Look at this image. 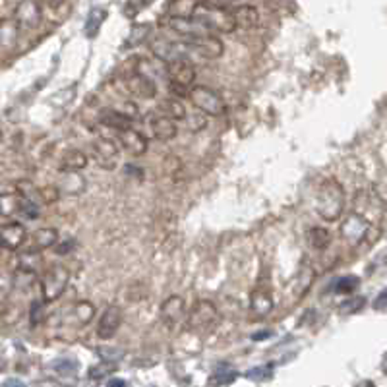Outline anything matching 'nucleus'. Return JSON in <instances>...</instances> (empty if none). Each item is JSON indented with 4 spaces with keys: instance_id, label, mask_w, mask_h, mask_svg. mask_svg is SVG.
<instances>
[{
    "instance_id": "obj_1",
    "label": "nucleus",
    "mask_w": 387,
    "mask_h": 387,
    "mask_svg": "<svg viewBox=\"0 0 387 387\" xmlns=\"http://www.w3.org/2000/svg\"><path fill=\"white\" fill-rule=\"evenodd\" d=\"M192 18L205 25L211 34H232L237 29L235 23V14L221 4L202 0L192 8Z\"/></svg>"
},
{
    "instance_id": "obj_2",
    "label": "nucleus",
    "mask_w": 387,
    "mask_h": 387,
    "mask_svg": "<svg viewBox=\"0 0 387 387\" xmlns=\"http://www.w3.org/2000/svg\"><path fill=\"white\" fill-rule=\"evenodd\" d=\"M345 209V192H343L341 183L335 178L323 181L316 194V211L323 221H337Z\"/></svg>"
},
{
    "instance_id": "obj_3",
    "label": "nucleus",
    "mask_w": 387,
    "mask_h": 387,
    "mask_svg": "<svg viewBox=\"0 0 387 387\" xmlns=\"http://www.w3.org/2000/svg\"><path fill=\"white\" fill-rule=\"evenodd\" d=\"M196 81V68L188 58H181L167 64V83L169 92L176 97H188Z\"/></svg>"
},
{
    "instance_id": "obj_4",
    "label": "nucleus",
    "mask_w": 387,
    "mask_h": 387,
    "mask_svg": "<svg viewBox=\"0 0 387 387\" xmlns=\"http://www.w3.org/2000/svg\"><path fill=\"white\" fill-rule=\"evenodd\" d=\"M188 330L198 333V335H207L215 330V325L221 321L219 310L213 302L209 300H198L188 312Z\"/></svg>"
},
{
    "instance_id": "obj_5",
    "label": "nucleus",
    "mask_w": 387,
    "mask_h": 387,
    "mask_svg": "<svg viewBox=\"0 0 387 387\" xmlns=\"http://www.w3.org/2000/svg\"><path fill=\"white\" fill-rule=\"evenodd\" d=\"M68 281H70V271L64 267V265H53L45 275H43V279H41V296H43V300H45L46 304L49 302H55L58 300L62 293L66 291V286H68Z\"/></svg>"
},
{
    "instance_id": "obj_6",
    "label": "nucleus",
    "mask_w": 387,
    "mask_h": 387,
    "mask_svg": "<svg viewBox=\"0 0 387 387\" xmlns=\"http://www.w3.org/2000/svg\"><path fill=\"white\" fill-rule=\"evenodd\" d=\"M188 101L192 103L198 111L211 114V116H219L225 113V101H223L221 93L207 88V85L192 88V92L188 93Z\"/></svg>"
},
{
    "instance_id": "obj_7",
    "label": "nucleus",
    "mask_w": 387,
    "mask_h": 387,
    "mask_svg": "<svg viewBox=\"0 0 387 387\" xmlns=\"http://www.w3.org/2000/svg\"><path fill=\"white\" fill-rule=\"evenodd\" d=\"M12 20L22 31H34L43 22V8H41V0H22L18 2V6L14 8Z\"/></svg>"
},
{
    "instance_id": "obj_8",
    "label": "nucleus",
    "mask_w": 387,
    "mask_h": 387,
    "mask_svg": "<svg viewBox=\"0 0 387 387\" xmlns=\"http://www.w3.org/2000/svg\"><path fill=\"white\" fill-rule=\"evenodd\" d=\"M149 49L155 55V58H159L167 64L174 62V60H181V58H188V55L192 53L188 41H184V39L183 41H171V39H165V37L151 41Z\"/></svg>"
},
{
    "instance_id": "obj_9",
    "label": "nucleus",
    "mask_w": 387,
    "mask_h": 387,
    "mask_svg": "<svg viewBox=\"0 0 387 387\" xmlns=\"http://www.w3.org/2000/svg\"><path fill=\"white\" fill-rule=\"evenodd\" d=\"M339 232L351 246H358V244L364 242L368 232H370V221L362 213H351V215L343 219Z\"/></svg>"
},
{
    "instance_id": "obj_10",
    "label": "nucleus",
    "mask_w": 387,
    "mask_h": 387,
    "mask_svg": "<svg viewBox=\"0 0 387 387\" xmlns=\"http://www.w3.org/2000/svg\"><path fill=\"white\" fill-rule=\"evenodd\" d=\"M93 161L103 171H114L118 165V146L109 137H97L92 146Z\"/></svg>"
},
{
    "instance_id": "obj_11",
    "label": "nucleus",
    "mask_w": 387,
    "mask_h": 387,
    "mask_svg": "<svg viewBox=\"0 0 387 387\" xmlns=\"http://www.w3.org/2000/svg\"><path fill=\"white\" fill-rule=\"evenodd\" d=\"M186 41V39H184ZM188 45L192 49V53H196L198 57L207 58V60H215V58L223 57L225 53V45L223 41L213 34L202 35V37H196V39H190Z\"/></svg>"
},
{
    "instance_id": "obj_12",
    "label": "nucleus",
    "mask_w": 387,
    "mask_h": 387,
    "mask_svg": "<svg viewBox=\"0 0 387 387\" xmlns=\"http://www.w3.org/2000/svg\"><path fill=\"white\" fill-rule=\"evenodd\" d=\"M161 321L167 325V328H176L178 323H183L184 319L188 318L186 314V300L183 296L172 295L169 296L159 308Z\"/></svg>"
},
{
    "instance_id": "obj_13",
    "label": "nucleus",
    "mask_w": 387,
    "mask_h": 387,
    "mask_svg": "<svg viewBox=\"0 0 387 387\" xmlns=\"http://www.w3.org/2000/svg\"><path fill=\"white\" fill-rule=\"evenodd\" d=\"M169 27H171L174 34L178 35V37H183L186 41H190V39H196V37H202V35H207L211 34L205 25L198 22L196 18H184V16H172L169 18Z\"/></svg>"
},
{
    "instance_id": "obj_14",
    "label": "nucleus",
    "mask_w": 387,
    "mask_h": 387,
    "mask_svg": "<svg viewBox=\"0 0 387 387\" xmlns=\"http://www.w3.org/2000/svg\"><path fill=\"white\" fill-rule=\"evenodd\" d=\"M120 323H122V310L118 306H114V304L107 306L105 312L101 314L99 321H97V337L103 339V341L113 339L118 328H120Z\"/></svg>"
},
{
    "instance_id": "obj_15",
    "label": "nucleus",
    "mask_w": 387,
    "mask_h": 387,
    "mask_svg": "<svg viewBox=\"0 0 387 387\" xmlns=\"http://www.w3.org/2000/svg\"><path fill=\"white\" fill-rule=\"evenodd\" d=\"M118 142H120L122 149L134 157H139L148 151V137L132 126H128L124 130H118Z\"/></svg>"
},
{
    "instance_id": "obj_16",
    "label": "nucleus",
    "mask_w": 387,
    "mask_h": 387,
    "mask_svg": "<svg viewBox=\"0 0 387 387\" xmlns=\"http://www.w3.org/2000/svg\"><path fill=\"white\" fill-rule=\"evenodd\" d=\"M0 237H2V246L6 250H20L25 240H27V230L23 227L22 223L18 221H10V223H4L0 227Z\"/></svg>"
},
{
    "instance_id": "obj_17",
    "label": "nucleus",
    "mask_w": 387,
    "mask_h": 387,
    "mask_svg": "<svg viewBox=\"0 0 387 387\" xmlns=\"http://www.w3.org/2000/svg\"><path fill=\"white\" fill-rule=\"evenodd\" d=\"M126 88H128V92L130 93L139 95V97H144V99H151V97L157 95V83H155V80H151L149 76L137 72V70L132 76L126 78Z\"/></svg>"
},
{
    "instance_id": "obj_18",
    "label": "nucleus",
    "mask_w": 387,
    "mask_h": 387,
    "mask_svg": "<svg viewBox=\"0 0 387 387\" xmlns=\"http://www.w3.org/2000/svg\"><path fill=\"white\" fill-rule=\"evenodd\" d=\"M232 14H235V23L239 31H252L260 23V12L250 4H240L232 10Z\"/></svg>"
},
{
    "instance_id": "obj_19",
    "label": "nucleus",
    "mask_w": 387,
    "mask_h": 387,
    "mask_svg": "<svg viewBox=\"0 0 387 387\" xmlns=\"http://www.w3.org/2000/svg\"><path fill=\"white\" fill-rule=\"evenodd\" d=\"M151 134L155 136V139L159 142H171L178 134V126L176 120H172L165 114H159L151 120Z\"/></svg>"
},
{
    "instance_id": "obj_20",
    "label": "nucleus",
    "mask_w": 387,
    "mask_h": 387,
    "mask_svg": "<svg viewBox=\"0 0 387 387\" xmlns=\"http://www.w3.org/2000/svg\"><path fill=\"white\" fill-rule=\"evenodd\" d=\"M58 242V230L53 227H45V228H39V230H35L34 235H31V240H29V244L25 246V248H31V250H39L43 252L46 248H53L55 244Z\"/></svg>"
},
{
    "instance_id": "obj_21",
    "label": "nucleus",
    "mask_w": 387,
    "mask_h": 387,
    "mask_svg": "<svg viewBox=\"0 0 387 387\" xmlns=\"http://www.w3.org/2000/svg\"><path fill=\"white\" fill-rule=\"evenodd\" d=\"M23 198H25V196H23L18 188H14V190H4L2 196H0V211H2V215L8 219V217L20 213Z\"/></svg>"
},
{
    "instance_id": "obj_22",
    "label": "nucleus",
    "mask_w": 387,
    "mask_h": 387,
    "mask_svg": "<svg viewBox=\"0 0 387 387\" xmlns=\"http://www.w3.org/2000/svg\"><path fill=\"white\" fill-rule=\"evenodd\" d=\"M314 279H316V271H314V267L312 265H308V263H302L300 265V269H298V273L295 277V295L296 298H304L306 293L312 289L314 285Z\"/></svg>"
},
{
    "instance_id": "obj_23",
    "label": "nucleus",
    "mask_w": 387,
    "mask_h": 387,
    "mask_svg": "<svg viewBox=\"0 0 387 387\" xmlns=\"http://www.w3.org/2000/svg\"><path fill=\"white\" fill-rule=\"evenodd\" d=\"M250 308L258 316H267L273 310V296L267 289H256L250 296Z\"/></svg>"
},
{
    "instance_id": "obj_24",
    "label": "nucleus",
    "mask_w": 387,
    "mask_h": 387,
    "mask_svg": "<svg viewBox=\"0 0 387 387\" xmlns=\"http://www.w3.org/2000/svg\"><path fill=\"white\" fill-rule=\"evenodd\" d=\"M99 122L107 128H114V130H124L132 124V120L122 111H116V109H101Z\"/></svg>"
},
{
    "instance_id": "obj_25",
    "label": "nucleus",
    "mask_w": 387,
    "mask_h": 387,
    "mask_svg": "<svg viewBox=\"0 0 387 387\" xmlns=\"http://www.w3.org/2000/svg\"><path fill=\"white\" fill-rule=\"evenodd\" d=\"M85 165H88V157H85L83 151H80V149H68V151H64V155L60 159V171L76 172L85 169Z\"/></svg>"
},
{
    "instance_id": "obj_26",
    "label": "nucleus",
    "mask_w": 387,
    "mask_h": 387,
    "mask_svg": "<svg viewBox=\"0 0 387 387\" xmlns=\"http://www.w3.org/2000/svg\"><path fill=\"white\" fill-rule=\"evenodd\" d=\"M136 70L149 76L151 80H167V62H163L159 58H155V62L148 58H139Z\"/></svg>"
},
{
    "instance_id": "obj_27",
    "label": "nucleus",
    "mask_w": 387,
    "mask_h": 387,
    "mask_svg": "<svg viewBox=\"0 0 387 387\" xmlns=\"http://www.w3.org/2000/svg\"><path fill=\"white\" fill-rule=\"evenodd\" d=\"M58 188H60V192L62 194L76 196V194L83 192V188H85V178L81 176L80 171L64 172V174H62V178H60Z\"/></svg>"
},
{
    "instance_id": "obj_28",
    "label": "nucleus",
    "mask_w": 387,
    "mask_h": 387,
    "mask_svg": "<svg viewBox=\"0 0 387 387\" xmlns=\"http://www.w3.org/2000/svg\"><path fill=\"white\" fill-rule=\"evenodd\" d=\"M159 111L161 114L169 116L172 120H184V118L188 116L183 101H181V97H176V95H174V97H167L165 101H161Z\"/></svg>"
},
{
    "instance_id": "obj_29",
    "label": "nucleus",
    "mask_w": 387,
    "mask_h": 387,
    "mask_svg": "<svg viewBox=\"0 0 387 387\" xmlns=\"http://www.w3.org/2000/svg\"><path fill=\"white\" fill-rule=\"evenodd\" d=\"M308 244L316 250H325L331 244V232L323 227H312L306 235Z\"/></svg>"
},
{
    "instance_id": "obj_30",
    "label": "nucleus",
    "mask_w": 387,
    "mask_h": 387,
    "mask_svg": "<svg viewBox=\"0 0 387 387\" xmlns=\"http://www.w3.org/2000/svg\"><path fill=\"white\" fill-rule=\"evenodd\" d=\"M239 377V372L228 364H219L213 372V376L209 377V386H227V384H232L235 379Z\"/></svg>"
},
{
    "instance_id": "obj_31",
    "label": "nucleus",
    "mask_w": 387,
    "mask_h": 387,
    "mask_svg": "<svg viewBox=\"0 0 387 387\" xmlns=\"http://www.w3.org/2000/svg\"><path fill=\"white\" fill-rule=\"evenodd\" d=\"M35 279H37V275H35L34 269L16 267L14 277H12V285H14V289H18V291H27V289L34 286Z\"/></svg>"
},
{
    "instance_id": "obj_32",
    "label": "nucleus",
    "mask_w": 387,
    "mask_h": 387,
    "mask_svg": "<svg viewBox=\"0 0 387 387\" xmlns=\"http://www.w3.org/2000/svg\"><path fill=\"white\" fill-rule=\"evenodd\" d=\"M358 286H360V279H358V277H354V275H345V277H339V279H333L330 289H333L337 295H353Z\"/></svg>"
},
{
    "instance_id": "obj_33",
    "label": "nucleus",
    "mask_w": 387,
    "mask_h": 387,
    "mask_svg": "<svg viewBox=\"0 0 387 387\" xmlns=\"http://www.w3.org/2000/svg\"><path fill=\"white\" fill-rule=\"evenodd\" d=\"M107 16H109V12L105 10V8H93L90 12V16H88V20H85V35L88 37H95L97 31L101 29L105 20H107Z\"/></svg>"
},
{
    "instance_id": "obj_34",
    "label": "nucleus",
    "mask_w": 387,
    "mask_h": 387,
    "mask_svg": "<svg viewBox=\"0 0 387 387\" xmlns=\"http://www.w3.org/2000/svg\"><path fill=\"white\" fill-rule=\"evenodd\" d=\"M72 316H74V319H76L80 325H85V323H90L93 316H95V306H93L92 302H88V300H80V302L74 306Z\"/></svg>"
},
{
    "instance_id": "obj_35",
    "label": "nucleus",
    "mask_w": 387,
    "mask_h": 387,
    "mask_svg": "<svg viewBox=\"0 0 387 387\" xmlns=\"http://www.w3.org/2000/svg\"><path fill=\"white\" fill-rule=\"evenodd\" d=\"M149 31H151V25L149 23H139V25H134L132 29H130V35H128V39H126L124 46L126 49H130V46H136L139 43H144L146 39H148Z\"/></svg>"
},
{
    "instance_id": "obj_36",
    "label": "nucleus",
    "mask_w": 387,
    "mask_h": 387,
    "mask_svg": "<svg viewBox=\"0 0 387 387\" xmlns=\"http://www.w3.org/2000/svg\"><path fill=\"white\" fill-rule=\"evenodd\" d=\"M51 368H53L57 374H60V376H74V374L78 372L80 364H78L76 360H72V358H58V360H55V362L51 364Z\"/></svg>"
},
{
    "instance_id": "obj_37",
    "label": "nucleus",
    "mask_w": 387,
    "mask_h": 387,
    "mask_svg": "<svg viewBox=\"0 0 387 387\" xmlns=\"http://www.w3.org/2000/svg\"><path fill=\"white\" fill-rule=\"evenodd\" d=\"M45 300H34L31 302V308H29V321L31 325L37 328L39 323H43L46 318V308H45Z\"/></svg>"
},
{
    "instance_id": "obj_38",
    "label": "nucleus",
    "mask_w": 387,
    "mask_h": 387,
    "mask_svg": "<svg viewBox=\"0 0 387 387\" xmlns=\"http://www.w3.org/2000/svg\"><path fill=\"white\" fill-rule=\"evenodd\" d=\"M114 370H116L114 362H107V360H103L101 364L92 366V368H90V374H88V377H90V379H103L105 376L113 374Z\"/></svg>"
},
{
    "instance_id": "obj_39",
    "label": "nucleus",
    "mask_w": 387,
    "mask_h": 387,
    "mask_svg": "<svg viewBox=\"0 0 387 387\" xmlns=\"http://www.w3.org/2000/svg\"><path fill=\"white\" fill-rule=\"evenodd\" d=\"M60 188H57V186H43V188H39L37 190V196H39V200L43 202V204L51 205L55 204V202H58V198H60Z\"/></svg>"
},
{
    "instance_id": "obj_40",
    "label": "nucleus",
    "mask_w": 387,
    "mask_h": 387,
    "mask_svg": "<svg viewBox=\"0 0 387 387\" xmlns=\"http://www.w3.org/2000/svg\"><path fill=\"white\" fill-rule=\"evenodd\" d=\"M366 304V298L364 296H351V298H347L345 302H343L339 310L345 312V314H354V312H360Z\"/></svg>"
},
{
    "instance_id": "obj_41",
    "label": "nucleus",
    "mask_w": 387,
    "mask_h": 387,
    "mask_svg": "<svg viewBox=\"0 0 387 387\" xmlns=\"http://www.w3.org/2000/svg\"><path fill=\"white\" fill-rule=\"evenodd\" d=\"M39 213H41L39 204H35L31 198H23L20 215L25 217V219H29V221H35V219H39Z\"/></svg>"
},
{
    "instance_id": "obj_42",
    "label": "nucleus",
    "mask_w": 387,
    "mask_h": 387,
    "mask_svg": "<svg viewBox=\"0 0 387 387\" xmlns=\"http://www.w3.org/2000/svg\"><path fill=\"white\" fill-rule=\"evenodd\" d=\"M374 196H376L377 202H382L384 205H387V172H382L377 176V181L374 183Z\"/></svg>"
},
{
    "instance_id": "obj_43",
    "label": "nucleus",
    "mask_w": 387,
    "mask_h": 387,
    "mask_svg": "<svg viewBox=\"0 0 387 387\" xmlns=\"http://www.w3.org/2000/svg\"><path fill=\"white\" fill-rule=\"evenodd\" d=\"M97 354L107 362H118L120 358H124V351L114 349V347H101V349H97Z\"/></svg>"
},
{
    "instance_id": "obj_44",
    "label": "nucleus",
    "mask_w": 387,
    "mask_h": 387,
    "mask_svg": "<svg viewBox=\"0 0 387 387\" xmlns=\"http://www.w3.org/2000/svg\"><path fill=\"white\" fill-rule=\"evenodd\" d=\"M204 114L205 113H202V111H198V113L192 114V116H186V118H184L192 132H200V130H204L205 126H207V120H205Z\"/></svg>"
},
{
    "instance_id": "obj_45",
    "label": "nucleus",
    "mask_w": 387,
    "mask_h": 387,
    "mask_svg": "<svg viewBox=\"0 0 387 387\" xmlns=\"http://www.w3.org/2000/svg\"><path fill=\"white\" fill-rule=\"evenodd\" d=\"M271 372H273V368L267 364V366H260V368H252L246 372V376L252 377V379H267V377H271Z\"/></svg>"
},
{
    "instance_id": "obj_46",
    "label": "nucleus",
    "mask_w": 387,
    "mask_h": 387,
    "mask_svg": "<svg viewBox=\"0 0 387 387\" xmlns=\"http://www.w3.org/2000/svg\"><path fill=\"white\" fill-rule=\"evenodd\" d=\"M372 306H374L376 312H387V286L376 296V300H374Z\"/></svg>"
},
{
    "instance_id": "obj_47",
    "label": "nucleus",
    "mask_w": 387,
    "mask_h": 387,
    "mask_svg": "<svg viewBox=\"0 0 387 387\" xmlns=\"http://www.w3.org/2000/svg\"><path fill=\"white\" fill-rule=\"evenodd\" d=\"M122 113L134 122L136 118H139V111H137V105L136 103H124V107H122Z\"/></svg>"
},
{
    "instance_id": "obj_48",
    "label": "nucleus",
    "mask_w": 387,
    "mask_h": 387,
    "mask_svg": "<svg viewBox=\"0 0 387 387\" xmlns=\"http://www.w3.org/2000/svg\"><path fill=\"white\" fill-rule=\"evenodd\" d=\"M74 244H76V242L72 239L64 240V242H60V244H55V252H57V254H68V252L74 248Z\"/></svg>"
},
{
    "instance_id": "obj_49",
    "label": "nucleus",
    "mask_w": 387,
    "mask_h": 387,
    "mask_svg": "<svg viewBox=\"0 0 387 387\" xmlns=\"http://www.w3.org/2000/svg\"><path fill=\"white\" fill-rule=\"evenodd\" d=\"M124 171L128 172V174H132V176H136V178H144V171L137 169V167H134V165H126Z\"/></svg>"
},
{
    "instance_id": "obj_50",
    "label": "nucleus",
    "mask_w": 387,
    "mask_h": 387,
    "mask_svg": "<svg viewBox=\"0 0 387 387\" xmlns=\"http://www.w3.org/2000/svg\"><path fill=\"white\" fill-rule=\"evenodd\" d=\"M43 4H46V6H51V8H58L64 0H41Z\"/></svg>"
},
{
    "instance_id": "obj_51",
    "label": "nucleus",
    "mask_w": 387,
    "mask_h": 387,
    "mask_svg": "<svg viewBox=\"0 0 387 387\" xmlns=\"http://www.w3.org/2000/svg\"><path fill=\"white\" fill-rule=\"evenodd\" d=\"M107 386H111V387H124L126 382H124V379H109V382H107Z\"/></svg>"
},
{
    "instance_id": "obj_52",
    "label": "nucleus",
    "mask_w": 387,
    "mask_h": 387,
    "mask_svg": "<svg viewBox=\"0 0 387 387\" xmlns=\"http://www.w3.org/2000/svg\"><path fill=\"white\" fill-rule=\"evenodd\" d=\"M6 387H10V386H16V387H23V382H20V379H8L6 384H4Z\"/></svg>"
},
{
    "instance_id": "obj_53",
    "label": "nucleus",
    "mask_w": 387,
    "mask_h": 387,
    "mask_svg": "<svg viewBox=\"0 0 387 387\" xmlns=\"http://www.w3.org/2000/svg\"><path fill=\"white\" fill-rule=\"evenodd\" d=\"M382 370H384V374H387V353L384 356V362H382Z\"/></svg>"
},
{
    "instance_id": "obj_54",
    "label": "nucleus",
    "mask_w": 387,
    "mask_h": 387,
    "mask_svg": "<svg viewBox=\"0 0 387 387\" xmlns=\"http://www.w3.org/2000/svg\"><path fill=\"white\" fill-rule=\"evenodd\" d=\"M207 2H217V0H207Z\"/></svg>"
}]
</instances>
